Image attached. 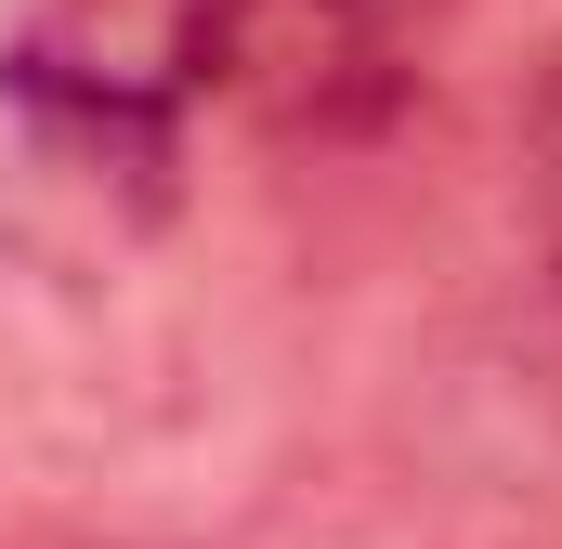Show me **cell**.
<instances>
[{
    "instance_id": "7a4b0ae2",
    "label": "cell",
    "mask_w": 562,
    "mask_h": 549,
    "mask_svg": "<svg viewBox=\"0 0 562 549\" xmlns=\"http://www.w3.org/2000/svg\"><path fill=\"white\" fill-rule=\"evenodd\" d=\"M445 0H223V79L276 132H380L419 79Z\"/></svg>"
},
{
    "instance_id": "3957f363",
    "label": "cell",
    "mask_w": 562,
    "mask_h": 549,
    "mask_svg": "<svg viewBox=\"0 0 562 549\" xmlns=\"http://www.w3.org/2000/svg\"><path fill=\"white\" fill-rule=\"evenodd\" d=\"M524 210H537V249L562 274V40L537 53V79H524Z\"/></svg>"
},
{
    "instance_id": "6da1fadb",
    "label": "cell",
    "mask_w": 562,
    "mask_h": 549,
    "mask_svg": "<svg viewBox=\"0 0 562 549\" xmlns=\"http://www.w3.org/2000/svg\"><path fill=\"white\" fill-rule=\"evenodd\" d=\"M223 79V0H40L0 53L13 119L92 183H144L170 170L183 105Z\"/></svg>"
}]
</instances>
